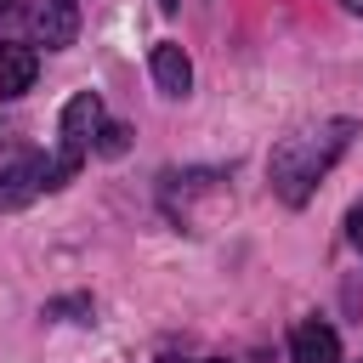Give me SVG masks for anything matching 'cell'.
I'll use <instances>...</instances> for the list:
<instances>
[{"label":"cell","instance_id":"obj_9","mask_svg":"<svg viewBox=\"0 0 363 363\" xmlns=\"http://www.w3.org/2000/svg\"><path fill=\"white\" fill-rule=\"evenodd\" d=\"M346 238L363 250V199H357V204H352V216H346Z\"/></svg>","mask_w":363,"mask_h":363},{"label":"cell","instance_id":"obj_12","mask_svg":"<svg viewBox=\"0 0 363 363\" xmlns=\"http://www.w3.org/2000/svg\"><path fill=\"white\" fill-rule=\"evenodd\" d=\"M164 363H182V357H164Z\"/></svg>","mask_w":363,"mask_h":363},{"label":"cell","instance_id":"obj_3","mask_svg":"<svg viewBox=\"0 0 363 363\" xmlns=\"http://www.w3.org/2000/svg\"><path fill=\"white\" fill-rule=\"evenodd\" d=\"M96 125H102V102H96V91H79V96H68V108H62V125H57V136H62V153H79V159H85V147H91V136H96Z\"/></svg>","mask_w":363,"mask_h":363},{"label":"cell","instance_id":"obj_8","mask_svg":"<svg viewBox=\"0 0 363 363\" xmlns=\"http://www.w3.org/2000/svg\"><path fill=\"white\" fill-rule=\"evenodd\" d=\"M91 147H96L102 159H119V153L130 147V125H119V119H102V125H96V136H91Z\"/></svg>","mask_w":363,"mask_h":363},{"label":"cell","instance_id":"obj_4","mask_svg":"<svg viewBox=\"0 0 363 363\" xmlns=\"http://www.w3.org/2000/svg\"><path fill=\"white\" fill-rule=\"evenodd\" d=\"M40 187H45V159L40 153H17L11 164H0V210L28 204Z\"/></svg>","mask_w":363,"mask_h":363},{"label":"cell","instance_id":"obj_1","mask_svg":"<svg viewBox=\"0 0 363 363\" xmlns=\"http://www.w3.org/2000/svg\"><path fill=\"white\" fill-rule=\"evenodd\" d=\"M357 136V119H323V125H306V130H289L272 159H267V176H272V193L284 204H306L312 187L335 170V159L352 147Z\"/></svg>","mask_w":363,"mask_h":363},{"label":"cell","instance_id":"obj_7","mask_svg":"<svg viewBox=\"0 0 363 363\" xmlns=\"http://www.w3.org/2000/svg\"><path fill=\"white\" fill-rule=\"evenodd\" d=\"M289 357H295V363H340V335H335L329 323H295Z\"/></svg>","mask_w":363,"mask_h":363},{"label":"cell","instance_id":"obj_2","mask_svg":"<svg viewBox=\"0 0 363 363\" xmlns=\"http://www.w3.org/2000/svg\"><path fill=\"white\" fill-rule=\"evenodd\" d=\"M28 28L45 51H62L79 34V6L74 0H28Z\"/></svg>","mask_w":363,"mask_h":363},{"label":"cell","instance_id":"obj_10","mask_svg":"<svg viewBox=\"0 0 363 363\" xmlns=\"http://www.w3.org/2000/svg\"><path fill=\"white\" fill-rule=\"evenodd\" d=\"M340 6H346V11H363V0H340Z\"/></svg>","mask_w":363,"mask_h":363},{"label":"cell","instance_id":"obj_5","mask_svg":"<svg viewBox=\"0 0 363 363\" xmlns=\"http://www.w3.org/2000/svg\"><path fill=\"white\" fill-rule=\"evenodd\" d=\"M147 68H153V85L164 91V96H187L193 91V62H187V51L182 45H153V57H147Z\"/></svg>","mask_w":363,"mask_h":363},{"label":"cell","instance_id":"obj_6","mask_svg":"<svg viewBox=\"0 0 363 363\" xmlns=\"http://www.w3.org/2000/svg\"><path fill=\"white\" fill-rule=\"evenodd\" d=\"M40 74V57L34 45H17V40H0V96H23Z\"/></svg>","mask_w":363,"mask_h":363},{"label":"cell","instance_id":"obj_11","mask_svg":"<svg viewBox=\"0 0 363 363\" xmlns=\"http://www.w3.org/2000/svg\"><path fill=\"white\" fill-rule=\"evenodd\" d=\"M159 6H164V11H176V0H159Z\"/></svg>","mask_w":363,"mask_h":363}]
</instances>
